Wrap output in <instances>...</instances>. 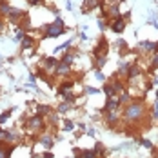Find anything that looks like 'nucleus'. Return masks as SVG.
I'll return each instance as SVG.
<instances>
[{
  "instance_id": "nucleus-14",
  "label": "nucleus",
  "mask_w": 158,
  "mask_h": 158,
  "mask_svg": "<svg viewBox=\"0 0 158 158\" xmlns=\"http://www.w3.org/2000/svg\"><path fill=\"white\" fill-rule=\"evenodd\" d=\"M77 56H78V51H77V49L67 48V51H64V53H62V56H60L58 60L73 67V65H75V62H77Z\"/></svg>"
},
{
  "instance_id": "nucleus-22",
  "label": "nucleus",
  "mask_w": 158,
  "mask_h": 158,
  "mask_svg": "<svg viewBox=\"0 0 158 158\" xmlns=\"http://www.w3.org/2000/svg\"><path fill=\"white\" fill-rule=\"evenodd\" d=\"M93 151H95L96 158H106L109 153H107V147L104 145L102 142H95V145H93Z\"/></svg>"
},
{
  "instance_id": "nucleus-24",
  "label": "nucleus",
  "mask_w": 158,
  "mask_h": 158,
  "mask_svg": "<svg viewBox=\"0 0 158 158\" xmlns=\"http://www.w3.org/2000/svg\"><path fill=\"white\" fill-rule=\"evenodd\" d=\"M60 98H62L64 102H67V104H71V106H75V104H77V102H78V93H77V91H67V93H64L62 96H60Z\"/></svg>"
},
{
  "instance_id": "nucleus-15",
  "label": "nucleus",
  "mask_w": 158,
  "mask_h": 158,
  "mask_svg": "<svg viewBox=\"0 0 158 158\" xmlns=\"http://www.w3.org/2000/svg\"><path fill=\"white\" fill-rule=\"evenodd\" d=\"M122 109V104L118 100V96H113V98H106L104 106H102V113H109V111H120Z\"/></svg>"
},
{
  "instance_id": "nucleus-18",
  "label": "nucleus",
  "mask_w": 158,
  "mask_h": 158,
  "mask_svg": "<svg viewBox=\"0 0 158 158\" xmlns=\"http://www.w3.org/2000/svg\"><path fill=\"white\" fill-rule=\"evenodd\" d=\"M131 60H122V62L118 64V67H116V71H114V77H118V78H126L127 71H129V67H131Z\"/></svg>"
},
{
  "instance_id": "nucleus-23",
  "label": "nucleus",
  "mask_w": 158,
  "mask_h": 158,
  "mask_svg": "<svg viewBox=\"0 0 158 158\" xmlns=\"http://www.w3.org/2000/svg\"><path fill=\"white\" fill-rule=\"evenodd\" d=\"M114 46H116V51H118V55H120V56H126L127 53H129V46L126 44V40H124V38H116Z\"/></svg>"
},
{
  "instance_id": "nucleus-2",
  "label": "nucleus",
  "mask_w": 158,
  "mask_h": 158,
  "mask_svg": "<svg viewBox=\"0 0 158 158\" xmlns=\"http://www.w3.org/2000/svg\"><path fill=\"white\" fill-rule=\"evenodd\" d=\"M38 29H40L44 38H58V36H62V35H65V33L69 31L65 27V22H64L62 16H55L49 24H44Z\"/></svg>"
},
{
  "instance_id": "nucleus-46",
  "label": "nucleus",
  "mask_w": 158,
  "mask_h": 158,
  "mask_svg": "<svg viewBox=\"0 0 158 158\" xmlns=\"http://www.w3.org/2000/svg\"><path fill=\"white\" fill-rule=\"evenodd\" d=\"M42 158H55V155H53L51 151H44V153H42Z\"/></svg>"
},
{
  "instance_id": "nucleus-49",
  "label": "nucleus",
  "mask_w": 158,
  "mask_h": 158,
  "mask_svg": "<svg viewBox=\"0 0 158 158\" xmlns=\"http://www.w3.org/2000/svg\"><path fill=\"white\" fill-rule=\"evenodd\" d=\"M2 60H4V58H2V55H0V62H2Z\"/></svg>"
},
{
  "instance_id": "nucleus-4",
  "label": "nucleus",
  "mask_w": 158,
  "mask_h": 158,
  "mask_svg": "<svg viewBox=\"0 0 158 158\" xmlns=\"http://www.w3.org/2000/svg\"><path fill=\"white\" fill-rule=\"evenodd\" d=\"M35 142L38 143L44 151H51V149H53V145L56 143V135H55L53 131L46 129L44 133H40V135L35 138Z\"/></svg>"
},
{
  "instance_id": "nucleus-36",
  "label": "nucleus",
  "mask_w": 158,
  "mask_h": 158,
  "mask_svg": "<svg viewBox=\"0 0 158 158\" xmlns=\"http://www.w3.org/2000/svg\"><path fill=\"white\" fill-rule=\"evenodd\" d=\"M106 64H107V56L95 58V60H93V67H95V69H98V71H102V69L106 67Z\"/></svg>"
},
{
  "instance_id": "nucleus-39",
  "label": "nucleus",
  "mask_w": 158,
  "mask_h": 158,
  "mask_svg": "<svg viewBox=\"0 0 158 158\" xmlns=\"http://www.w3.org/2000/svg\"><path fill=\"white\" fill-rule=\"evenodd\" d=\"M80 158H96L95 151H93V147H91V149H82V153H80Z\"/></svg>"
},
{
  "instance_id": "nucleus-33",
  "label": "nucleus",
  "mask_w": 158,
  "mask_h": 158,
  "mask_svg": "<svg viewBox=\"0 0 158 158\" xmlns=\"http://www.w3.org/2000/svg\"><path fill=\"white\" fill-rule=\"evenodd\" d=\"M73 42H75V36H71V38H69V40H65L64 44H60V46H56V48L53 49V53H56V55H58V53H64V49L71 48V44H73Z\"/></svg>"
},
{
  "instance_id": "nucleus-12",
  "label": "nucleus",
  "mask_w": 158,
  "mask_h": 158,
  "mask_svg": "<svg viewBox=\"0 0 158 158\" xmlns=\"http://www.w3.org/2000/svg\"><path fill=\"white\" fill-rule=\"evenodd\" d=\"M127 27V20L124 18V16H116V18H111L109 20V29L113 33H124Z\"/></svg>"
},
{
  "instance_id": "nucleus-35",
  "label": "nucleus",
  "mask_w": 158,
  "mask_h": 158,
  "mask_svg": "<svg viewBox=\"0 0 158 158\" xmlns=\"http://www.w3.org/2000/svg\"><path fill=\"white\" fill-rule=\"evenodd\" d=\"M136 140H138V143H140L142 147H145V149H153V147H155L153 140H151V138H147V136H138Z\"/></svg>"
},
{
  "instance_id": "nucleus-3",
  "label": "nucleus",
  "mask_w": 158,
  "mask_h": 158,
  "mask_svg": "<svg viewBox=\"0 0 158 158\" xmlns=\"http://www.w3.org/2000/svg\"><path fill=\"white\" fill-rule=\"evenodd\" d=\"M46 129H48L46 118L40 116V114H36V113L29 114V116L24 120V133H26V135H31V136H35V138H36L40 133H44Z\"/></svg>"
},
{
  "instance_id": "nucleus-34",
  "label": "nucleus",
  "mask_w": 158,
  "mask_h": 158,
  "mask_svg": "<svg viewBox=\"0 0 158 158\" xmlns=\"http://www.w3.org/2000/svg\"><path fill=\"white\" fill-rule=\"evenodd\" d=\"M84 95L85 96H96V95H102V91L98 87H93V85H84Z\"/></svg>"
},
{
  "instance_id": "nucleus-38",
  "label": "nucleus",
  "mask_w": 158,
  "mask_h": 158,
  "mask_svg": "<svg viewBox=\"0 0 158 158\" xmlns=\"http://www.w3.org/2000/svg\"><path fill=\"white\" fill-rule=\"evenodd\" d=\"M149 114H151V118H153V122H158V100L153 104V107L149 109Z\"/></svg>"
},
{
  "instance_id": "nucleus-45",
  "label": "nucleus",
  "mask_w": 158,
  "mask_h": 158,
  "mask_svg": "<svg viewBox=\"0 0 158 158\" xmlns=\"http://www.w3.org/2000/svg\"><path fill=\"white\" fill-rule=\"evenodd\" d=\"M0 142H6V129L0 127Z\"/></svg>"
},
{
  "instance_id": "nucleus-32",
  "label": "nucleus",
  "mask_w": 158,
  "mask_h": 158,
  "mask_svg": "<svg viewBox=\"0 0 158 158\" xmlns=\"http://www.w3.org/2000/svg\"><path fill=\"white\" fill-rule=\"evenodd\" d=\"M15 111H16V107H9V109H6L4 113H2V114H0V127L4 126V124L9 120V118H11V114H13Z\"/></svg>"
},
{
  "instance_id": "nucleus-1",
  "label": "nucleus",
  "mask_w": 158,
  "mask_h": 158,
  "mask_svg": "<svg viewBox=\"0 0 158 158\" xmlns=\"http://www.w3.org/2000/svg\"><path fill=\"white\" fill-rule=\"evenodd\" d=\"M122 124L124 126H140L143 127L145 116H149V109L145 104V95L140 98H133L129 104L122 106Z\"/></svg>"
},
{
  "instance_id": "nucleus-50",
  "label": "nucleus",
  "mask_w": 158,
  "mask_h": 158,
  "mask_svg": "<svg viewBox=\"0 0 158 158\" xmlns=\"http://www.w3.org/2000/svg\"><path fill=\"white\" fill-rule=\"evenodd\" d=\"M0 93H2V89H0Z\"/></svg>"
},
{
  "instance_id": "nucleus-11",
  "label": "nucleus",
  "mask_w": 158,
  "mask_h": 158,
  "mask_svg": "<svg viewBox=\"0 0 158 158\" xmlns=\"http://www.w3.org/2000/svg\"><path fill=\"white\" fill-rule=\"evenodd\" d=\"M22 138H24V135H22V131H20V129H16V127L6 129V143L18 145V143L22 142Z\"/></svg>"
},
{
  "instance_id": "nucleus-21",
  "label": "nucleus",
  "mask_w": 158,
  "mask_h": 158,
  "mask_svg": "<svg viewBox=\"0 0 158 158\" xmlns=\"http://www.w3.org/2000/svg\"><path fill=\"white\" fill-rule=\"evenodd\" d=\"M109 82H111V85H113V89H114V93H116V96L127 87V84L122 78H118V77H114V80H109Z\"/></svg>"
},
{
  "instance_id": "nucleus-44",
  "label": "nucleus",
  "mask_w": 158,
  "mask_h": 158,
  "mask_svg": "<svg viewBox=\"0 0 158 158\" xmlns=\"http://www.w3.org/2000/svg\"><path fill=\"white\" fill-rule=\"evenodd\" d=\"M78 38L82 40V42H87V40H89V36H87V35H85L84 31H82V33H78Z\"/></svg>"
},
{
  "instance_id": "nucleus-17",
  "label": "nucleus",
  "mask_w": 158,
  "mask_h": 158,
  "mask_svg": "<svg viewBox=\"0 0 158 158\" xmlns=\"http://www.w3.org/2000/svg\"><path fill=\"white\" fill-rule=\"evenodd\" d=\"M102 2H104V0H84V4H82V13H91V11H95V9H100Z\"/></svg>"
},
{
  "instance_id": "nucleus-5",
  "label": "nucleus",
  "mask_w": 158,
  "mask_h": 158,
  "mask_svg": "<svg viewBox=\"0 0 158 158\" xmlns=\"http://www.w3.org/2000/svg\"><path fill=\"white\" fill-rule=\"evenodd\" d=\"M36 46H38L36 36H33L31 33H27V35L22 38V42H20V51H22L24 55H27V53H29V56H31L33 53L36 51Z\"/></svg>"
},
{
  "instance_id": "nucleus-41",
  "label": "nucleus",
  "mask_w": 158,
  "mask_h": 158,
  "mask_svg": "<svg viewBox=\"0 0 158 158\" xmlns=\"http://www.w3.org/2000/svg\"><path fill=\"white\" fill-rule=\"evenodd\" d=\"M95 78L100 82V84H104V82H107V77L102 73V71H98V69H95Z\"/></svg>"
},
{
  "instance_id": "nucleus-16",
  "label": "nucleus",
  "mask_w": 158,
  "mask_h": 158,
  "mask_svg": "<svg viewBox=\"0 0 158 158\" xmlns=\"http://www.w3.org/2000/svg\"><path fill=\"white\" fill-rule=\"evenodd\" d=\"M153 46H155V42H151V40H140L138 42V48L135 49L138 55H151L153 53Z\"/></svg>"
},
{
  "instance_id": "nucleus-20",
  "label": "nucleus",
  "mask_w": 158,
  "mask_h": 158,
  "mask_svg": "<svg viewBox=\"0 0 158 158\" xmlns=\"http://www.w3.org/2000/svg\"><path fill=\"white\" fill-rule=\"evenodd\" d=\"M9 26H11V24H9ZM26 35H27V33L24 31L22 27H18V26H11V38H13V42H18V44H20L22 38H24Z\"/></svg>"
},
{
  "instance_id": "nucleus-48",
  "label": "nucleus",
  "mask_w": 158,
  "mask_h": 158,
  "mask_svg": "<svg viewBox=\"0 0 158 158\" xmlns=\"http://www.w3.org/2000/svg\"><path fill=\"white\" fill-rule=\"evenodd\" d=\"M155 96H156V100H158V89H156V93H155Z\"/></svg>"
},
{
  "instance_id": "nucleus-19",
  "label": "nucleus",
  "mask_w": 158,
  "mask_h": 158,
  "mask_svg": "<svg viewBox=\"0 0 158 158\" xmlns=\"http://www.w3.org/2000/svg\"><path fill=\"white\" fill-rule=\"evenodd\" d=\"M16 145H11V143L0 142V158H11L13 156V151H15Z\"/></svg>"
},
{
  "instance_id": "nucleus-7",
  "label": "nucleus",
  "mask_w": 158,
  "mask_h": 158,
  "mask_svg": "<svg viewBox=\"0 0 158 158\" xmlns=\"http://www.w3.org/2000/svg\"><path fill=\"white\" fill-rule=\"evenodd\" d=\"M107 53H109V42L102 36L96 42L95 48L91 49V55H93V58H102V56H107Z\"/></svg>"
},
{
  "instance_id": "nucleus-37",
  "label": "nucleus",
  "mask_w": 158,
  "mask_h": 158,
  "mask_svg": "<svg viewBox=\"0 0 158 158\" xmlns=\"http://www.w3.org/2000/svg\"><path fill=\"white\" fill-rule=\"evenodd\" d=\"M96 22H98V24H96V26H98V29H100L102 33L109 29V20H107V18H102V16H100V18H98Z\"/></svg>"
},
{
  "instance_id": "nucleus-8",
  "label": "nucleus",
  "mask_w": 158,
  "mask_h": 158,
  "mask_svg": "<svg viewBox=\"0 0 158 158\" xmlns=\"http://www.w3.org/2000/svg\"><path fill=\"white\" fill-rule=\"evenodd\" d=\"M77 82L78 80H75V78H64L58 82V85H56V95L58 96H62L64 93H67V91H77Z\"/></svg>"
},
{
  "instance_id": "nucleus-10",
  "label": "nucleus",
  "mask_w": 158,
  "mask_h": 158,
  "mask_svg": "<svg viewBox=\"0 0 158 158\" xmlns=\"http://www.w3.org/2000/svg\"><path fill=\"white\" fill-rule=\"evenodd\" d=\"M71 75H73V67L58 60L56 67H55V71H53V77H55V78H62L64 80V78H69Z\"/></svg>"
},
{
  "instance_id": "nucleus-30",
  "label": "nucleus",
  "mask_w": 158,
  "mask_h": 158,
  "mask_svg": "<svg viewBox=\"0 0 158 158\" xmlns=\"http://www.w3.org/2000/svg\"><path fill=\"white\" fill-rule=\"evenodd\" d=\"M153 71H158V53H153V55H151L149 67L145 69V73H153Z\"/></svg>"
},
{
  "instance_id": "nucleus-27",
  "label": "nucleus",
  "mask_w": 158,
  "mask_h": 158,
  "mask_svg": "<svg viewBox=\"0 0 158 158\" xmlns=\"http://www.w3.org/2000/svg\"><path fill=\"white\" fill-rule=\"evenodd\" d=\"M102 95L106 96V98H113V96H116V93H114V89H113V85H111V82L107 80V82H104L102 84Z\"/></svg>"
},
{
  "instance_id": "nucleus-28",
  "label": "nucleus",
  "mask_w": 158,
  "mask_h": 158,
  "mask_svg": "<svg viewBox=\"0 0 158 158\" xmlns=\"http://www.w3.org/2000/svg\"><path fill=\"white\" fill-rule=\"evenodd\" d=\"M133 98H135V96H133V93H131V89H129V87H126V89H124V91L118 95V100H120V104H122V106L129 104Z\"/></svg>"
},
{
  "instance_id": "nucleus-43",
  "label": "nucleus",
  "mask_w": 158,
  "mask_h": 158,
  "mask_svg": "<svg viewBox=\"0 0 158 158\" xmlns=\"http://www.w3.org/2000/svg\"><path fill=\"white\" fill-rule=\"evenodd\" d=\"M80 153H82V149H80V147H77V145H75V147H73V158L80 156Z\"/></svg>"
},
{
  "instance_id": "nucleus-40",
  "label": "nucleus",
  "mask_w": 158,
  "mask_h": 158,
  "mask_svg": "<svg viewBox=\"0 0 158 158\" xmlns=\"http://www.w3.org/2000/svg\"><path fill=\"white\" fill-rule=\"evenodd\" d=\"M75 129H77V122H73V120L64 122V131H75Z\"/></svg>"
},
{
  "instance_id": "nucleus-26",
  "label": "nucleus",
  "mask_w": 158,
  "mask_h": 158,
  "mask_svg": "<svg viewBox=\"0 0 158 158\" xmlns=\"http://www.w3.org/2000/svg\"><path fill=\"white\" fill-rule=\"evenodd\" d=\"M46 122H48V129H49V126H58V124H60V114L53 109L48 116H46Z\"/></svg>"
},
{
  "instance_id": "nucleus-31",
  "label": "nucleus",
  "mask_w": 158,
  "mask_h": 158,
  "mask_svg": "<svg viewBox=\"0 0 158 158\" xmlns=\"http://www.w3.org/2000/svg\"><path fill=\"white\" fill-rule=\"evenodd\" d=\"M9 9H11L9 0H0V16L7 18V15H9Z\"/></svg>"
},
{
  "instance_id": "nucleus-47",
  "label": "nucleus",
  "mask_w": 158,
  "mask_h": 158,
  "mask_svg": "<svg viewBox=\"0 0 158 158\" xmlns=\"http://www.w3.org/2000/svg\"><path fill=\"white\" fill-rule=\"evenodd\" d=\"M65 7H67V9H73V4H71V0H67V2H65Z\"/></svg>"
},
{
  "instance_id": "nucleus-13",
  "label": "nucleus",
  "mask_w": 158,
  "mask_h": 158,
  "mask_svg": "<svg viewBox=\"0 0 158 158\" xmlns=\"http://www.w3.org/2000/svg\"><path fill=\"white\" fill-rule=\"evenodd\" d=\"M56 64H58V58H56V56H44V58L40 60V64H38V67H42L46 73H51V75H53Z\"/></svg>"
},
{
  "instance_id": "nucleus-9",
  "label": "nucleus",
  "mask_w": 158,
  "mask_h": 158,
  "mask_svg": "<svg viewBox=\"0 0 158 158\" xmlns=\"http://www.w3.org/2000/svg\"><path fill=\"white\" fill-rule=\"evenodd\" d=\"M120 111H109V113H104V122H106V126L111 127V129H116L118 124H122V113H120Z\"/></svg>"
},
{
  "instance_id": "nucleus-6",
  "label": "nucleus",
  "mask_w": 158,
  "mask_h": 158,
  "mask_svg": "<svg viewBox=\"0 0 158 158\" xmlns=\"http://www.w3.org/2000/svg\"><path fill=\"white\" fill-rule=\"evenodd\" d=\"M29 13L26 11V9H22V7H16V6H11V9H9V15H7V24H11V26H16L24 16H27Z\"/></svg>"
},
{
  "instance_id": "nucleus-42",
  "label": "nucleus",
  "mask_w": 158,
  "mask_h": 158,
  "mask_svg": "<svg viewBox=\"0 0 158 158\" xmlns=\"http://www.w3.org/2000/svg\"><path fill=\"white\" fill-rule=\"evenodd\" d=\"M6 29H7V20L0 16V33H6Z\"/></svg>"
},
{
  "instance_id": "nucleus-29",
  "label": "nucleus",
  "mask_w": 158,
  "mask_h": 158,
  "mask_svg": "<svg viewBox=\"0 0 158 158\" xmlns=\"http://www.w3.org/2000/svg\"><path fill=\"white\" fill-rule=\"evenodd\" d=\"M71 109H75V107H73L71 104H67V102H64V100H62V102H58V106L55 107V111H56L58 114H67V113H69Z\"/></svg>"
},
{
  "instance_id": "nucleus-25",
  "label": "nucleus",
  "mask_w": 158,
  "mask_h": 158,
  "mask_svg": "<svg viewBox=\"0 0 158 158\" xmlns=\"http://www.w3.org/2000/svg\"><path fill=\"white\" fill-rule=\"evenodd\" d=\"M53 109H55V107H51V106H48V104H36V106H35V113L40 114V116H44V118H46Z\"/></svg>"
}]
</instances>
